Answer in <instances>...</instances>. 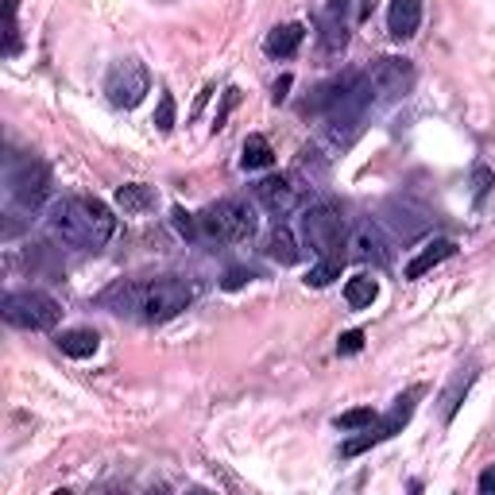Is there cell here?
<instances>
[{
	"label": "cell",
	"mask_w": 495,
	"mask_h": 495,
	"mask_svg": "<svg viewBox=\"0 0 495 495\" xmlns=\"http://www.w3.org/2000/svg\"><path fill=\"white\" fill-rule=\"evenodd\" d=\"M198 225H202L205 237L229 240V244H240V240L256 237V213H252V205L240 202V198H225V202L210 205V210L198 217Z\"/></svg>",
	"instance_id": "277c9868"
},
{
	"label": "cell",
	"mask_w": 495,
	"mask_h": 495,
	"mask_svg": "<svg viewBox=\"0 0 495 495\" xmlns=\"http://www.w3.org/2000/svg\"><path fill=\"white\" fill-rule=\"evenodd\" d=\"M468 383H472V375H457V383L449 387V395H446V418H453V410H457V399H461V391H468Z\"/></svg>",
	"instance_id": "4316f807"
},
{
	"label": "cell",
	"mask_w": 495,
	"mask_h": 495,
	"mask_svg": "<svg viewBox=\"0 0 495 495\" xmlns=\"http://www.w3.org/2000/svg\"><path fill=\"white\" fill-rule=\"evenodd\" d=\"M360 132H364V116H325V128L318 136V151H329V159H333V155L353 148L360 140Z\"/></svg>",
	"instance_id": "7c38bea8"
},
{
	"label": "cell",
	"mask_w": 495,
	"mask_h": 495,
	"mask_svg": "<svg viewBox=\"0 0 495 495\" xmlns=\"http://www.w3.org/2000/svg\"><path fill=\"white\" fill-rule=\"evenodd\" d=\"M256 202L264 205V210H271L275 217L291 213L294 205H298L294 178H291V175H267V178H259V182H256Z\"/></svg>",
	"instance_id": "8fae6325"
},
{
	"label": "cell",
	"mask_w": 495,
	"mask_h": 495,
	"mask_svg": "<svg viewBox=\"0 0 495 495\" xmlns=\"http://www.w3.org/2000/svg\"><path fill=\"white\" fill-rule=\"evenodd\" d=\"M275 163V151H271L267 136H248L244 140V151H240V166L244 171H264V166Z\"/></svg>",
	"instance_id": "ffe728a7"
},
{
	"label": "cell",
	"mask_w": 495,
	"mask_h": 495,
	"mask_svg": "<svg viewBox=\"0 0 495 495\" xmlns=\"http://www.w3.org/2000/svg\"><path fill=\"white\" fill-rule=\"evenodd\" d=\"M345 12H348V0H329V4H325V12H321V43H325V50H345V43H348Z\"/></svg>",
	"instance_id": "4fadbf2b"
},
{
	"label": "cell",
	"mask_w": 495,
	"mask_h": 495,
	"mask_svg": "<svg viewBox=\"0 0 495 495\" xmlns=\"http://www.w3.org/2000/svg\"><path fill=\"white\" fill-rule=\"evenodd\" d=\"M341 267H345V259H318V264L310 267L306 283H310V286H329L337 275H341Z\"/></svg>",
	"instance_id": "603a6c76"
},
{
	"label": "cell",
	"mask_w": 495,
	"mask_h": 495,
	"mask_svg": "<svg viewBox=\"0 0 495 495\" xmlns=\"http://www.w3.org/2000/svg\"><path fill=\"white\" fill-rule=\"evenodd\" d=\"M348 248H353V259H360V264L387 267L391 259H395V256H391V240L383 237V229L375 225V220H364V225H356Z\"/></svg>",
	"instance_id": "30bf717a"
},
{
	"label": "cell",
	"mask_w": 495,
	"mask_h": 495,
	"mask_svg": "<svg viewBox=\"0 0 495 495\" xmlns=\"http://www.w3.org/2000/svg\"><path fill=\"white\" fill-rule=\"evenodd\" d=\"M55 345H58V353L62 356H70V360H86V356H94L97 353V345H101V337L94 329H62L55 337Z\"/></svg>",
	"instance_id": "2e32d148"
},
{
	"label": "cell",
	"mask_w": 495,
	"mask_h": 495,
	"mask_svg": "<svg viewBox=\"0 0 495 495\" xmlns=\"http://www.w3.org/2000/svg\"><path fill=\"white\" fill-rule=\"evenodd\" d=\"M364 348V333L360 329H348V333H341V341H337V353H360Z\"/></svg>",
	"instance_id": "83f0119b"
},
{
	"label": "cell",
	"mask_w": 495,
	"mask_h": 495,
	"mask_svg": "<svg viewBox=\"0 0 495 495\" xmlns=\"http://www.w3.org/2000/svg\"><path fill=\"white\" fill-rule=\"evenodd\" d=\"M383 225L395 232V240L402 244H410V240H418L422 232L429 229V213L422 210V205H414L410 198H391L383 202Z\"/></svg>",
	"instance_id": "9c48e42d"
},
{
	"label": "cell",
	"mask_w": 495,
	"mask_h": 495,
	"mask_svg": "<svg viewBox=\"0 0 495 495\" xmlns=\"http://www.w3.org/2000/svg\"><path fill=\"white\" fill-rule=\"evenodd\" d=\"M112 314L121 318H140V321H166L182 314L194 302V291L182 279H148V283H116L101 294Z\"/></svg>",
	"instance_id": "6da1fadb"
},
{
	"label": "cell",
	"mask_w": 495,
	"mask_h": 495,
	"mask_svg": "<svg viewBox=\"0 0 495 495\" xmlns=\"http://www.w3.org/2000/svg\"><path fill=\"white\" fill-rule=\"evenodd\" d=\"M368 82H372V94L375 101H399L414 89V62L410 58H399V55H387L380 62H372L368 70Z\"/></svg>",
	"instance_id": "ba28073f"
},
{
	"label": "cell",
	"mask_w": 495,
	"mask_h": 495,
	"mask_svg": "<svg viewBox=\"0 0 495 495\" xmlns=\"http://www.w3.org/2000/svg\"><path fill=\"white\" fill-rule=\"evenodd\" d=\"M267 259H275V264H283V267H291V264H298V244H294V232L286 229V225H275L271 229V237H267Z\"/></svg>",
	"instance_id": "ac0fdd59"
},
{
	"label": "cell",
	"mask_w": 495,
	"mask_h": 495,
	"mask_svg": "<svg viewBox=\"0 0 495 495\" xmlns=\"http://www.w3.org/2000/svg\"><path fill=\"white\" fill-rule=\"evenodd\" d=\"M375 294H380V286H375L372 275H356V279L345 283V302L353 310H368L375 302Z\"/></svg>",
	"instance_id": "44dd1931"
},
{
	"label": "cell",
	"mask_w": 495,
	"mask_h": 495,
	"mask_svg": "<svg viewBox=\"0 0 495 495\" xmlns=\"http://www.w3.org/2000/svg\"><path fill=\"white\" fill-rule=\"evenodd\" d=\"M8 194H12V202L23 205V210H39V205L47 202V194H50V171H47V163H39V159H16L8 166Z\"/></svg>",
	"instance_id": "8992f818"
},
{
	"label": "cell",
	"mask_w": 495,
	"mask_h": 495,
	"mask_svg": "<svg viewBox=\"0 0 495 495\" xmlns=\"http://www.w3.org/2000/svg\"><path fill=\"white\" fill-rule=\"evenodd\" d=\"M50 232L70 244V248H105L116 232V217L101 198H86V194H70L50 205Z\"/></svg>",
	"instance_id": "7a4b0ae2"
},
{
	"label": "cell",
	"mask_w": 495,
	"mask_h": 495,
	"mask_svg": "<svg viewBox=\"0 0 495 495\" xmlns=\"http://www.w3.org/2000/svg\"><path fill=\"white\" fill-rule=\"evenodd\" d=\"M4 321L16 325V329H32V333H43V329H55L58 318H62V306L55 302L50 294L43 291H12L4 294Z\"/></svg>",
	"instance_id": "5b68a950"
},
{
	"label": "cell",
	"mask_w": 495,
	"mask_h": 495,
	"mask_svg": "<svg viewBox=\"0 0 495 495\" xmlns=\"http://www.w3.org/2000/svg\"><path fill=\"white\" fill-rule=\"evenodd\" d=\"M491 186H495V175L488 171L484 163H476V166H472V194H476V202H484Z\"/></svg>",
	"instance_id": "484cf974"
},
{
	"label": "cell",
	"mask_w": 495,
	"mask_h": 495,
	"mask_svg": "<svg viewBox=\"0 0 495 495\" xmlns=\"http://www.w3.org/2000/svg\"><path fill=\"white\" fill-rule=\"evenodd\" d=\"M372 8H375V0H360V20H368Z\"/></svg>",
	"instance_id": "d6a6232c"
},
{
	"label": "cell",
	"mask_w": 495,
	"mask_h": 495,
	"mask_svg": "<svg viewBox=\"0 0 495 495\" xmlns=\"http://www.w3.org/2000/svg\"><path fill=\"white\" fill-rule=\"evenodd\" d=\"M480 491H484V495H495V464L488 468L484 476H480Z\"/></svg>",
	"instance_id": "1f68e13d"
},
{
	"label": "cell",
	"mask_w": 495,
	"mask_h": 495,
	"mask_svg": "<svg viewBox=\"0 0 495 495\" xmlns=\"http://www.w3.org/2000/svg\"><path fill=\"white\" fill-rule=\"evenodd\" d=\"M291 82H294L291 74H283L279 82H275V94H271V101H275V105H283V101H286V89H291Z\"/></svg>",
	"instance_id": "4dcf8cb0"
},
{
	"label": "cell",
	"mask_w": 495,
	"mask_h": 495,
	"mask_svg": "<svg viewBox=\"0 0 495 495\" xmlns=\"http://www.w3.org/2000/svg\"><path fill=\"white\" fill-rule=\"evenodd\" d=\"M175 229L182 232V237H190V240L198 237V225H194V217L186 210H175Z\"/></svg>",
	"instance_id": "f1b7e54d"
},
{
	"label": "cell",
	"mask_w": 495,
	"mask_h": 495,
	"mask_svg": "<svg viewBox=\"0 0 495 495\" xmlns=\"http://www.w3.org/2000/svg\"><path fill=\"white\" fill-rule=\"evenodd\" d=\"M422 23V0H391L387 8V32L395 39H410Z\"/></svg>",
	"instance_id": "5bb4252c"
},
{
	"label": "cell",
	"mask_w": 495,
	"mask_h": 495,
	"mask_svg": "<svg viewBox=\"0 0 495 495\" xmlns=\"http://www.w3.org/2000/svg\"><path fill=\"white\" fill-rule=\"evenodd\" d=\"M16 4L20 0H4V55L12 58L20 50V28H16Z\"/></svg>",
	"instance_id": "cb8c5ba5"
},
{
	"label": "cell",
	"mask_w": 495,
	"mask_h": 495,
	"mask_svg": "<svg viewBox=\"0 0 495 495\" xmlns=\"http://www.w3.org/2000/svg\"><path fill=\"white\" fill-rule=\"evenodd\" d=\"M453 256H457V244H453V240H446V237L429 240V244L422 248V252L407 264V279H422L426 271H434L437 264H446V259H453Z\"/></svg>",
	"instance_id": "9a60e30c"
},
{
	"label": "cell",
	"mask_w": 495,
	"mask_h": 495,
	"mask_svg": "<svg viewBox=\"0 0 495 495\" xmlns=\"http://www.w3.org/2000/svg\"><path fill=\"white\" fill-rule=\"evenodd\" d=\"M302 237L318 259H345V217L337 205H310L302 217Z\"/></svg>",
	"instance_id": "3957f363"
},
{
	"label": "cell",
	"mask_w": 495,
	"mask_h": 495,
	"mask_svg": "<svg viewBox=\"0 0 495 495\" xmlns=\"http://www.w3.org/2000/svg\"><path fill=\"white\" fill-rule=\"evenodd\" d=\"M148 86H151V77L143 70V62H136V58L112 62V70L105 77V94L116 109H136L143 94H148Z\"/></svg>",
	"instance_id": "52a82bcc"
},
{
	"label": "cell",
	"mask_w": 495,
	"mask_h": 495,
	"mask_svg": "<svg viewBox=\"0 0 495 495\" xmlns=\"http://www.w3.org/2000/svg\"><path fill=\"white\" fill-rule=\"evenodd\" d=\"M155 202H159V194L151 186H140V182L116 190V205H121L124 213H148V210H155Z\"/></svg>",
	"instance_id": "d6986e66"
},
{
	"label": "cell",
	"mask_w": 495,
	"mask_h": 495,
	"mask_svg": "<svg viewBox=\"0 0 495 495\" xmlns=\"http://www.w3.org/2000/svg\"><path fill=\"white\" fill-rule=\"evenodd\" d=\"M248 279H252V275H248V271H229L225 283H220V286H225V291H237V286H244Z\"/></svg>",
	"instance_id": "f546056e"
},
{
	"label": "cell",
	"mask_w": 495,
	"mask_h": 495,
	"mask_svg": "<svg viewBox=\"0 0 495 495\" xmlns=\"http://www.w3.org/2000/svg\"><path fill=\"white\" fill-rule=\"evenodd\" d=\"M302 39H306V28L302 23H283V28H275L267 35V55H275V58H291L298 47H302Z\"/></svg>",
	"instance_id": "e0dca14e"
},
{
	"label": "cell",
	"mask_w": 495,
	"mask_h": 495,
	"mask_svg": "<svg viewBox=\"0 0 495 495\" xmlns=\"http://www.w3.org/2000/svg\"><path fill=\"white\" fill-rule=\"evenodd\" d=\"M375 422H380V414H375L372 407H353V410H345V414H337L333 418L337 429H368Z\"/></svg>",
	"instance_id": "7402d4cb"
},
{
	"label": "cell",
	"mask_w": 495,
	"mask_h": 495,
	"mask_svg": "<svg viewBox=\"0 0 495 495\" xmlns=\"http://www.w3.org/2000/svg\"><path fill=\"white\" fill-rule=\"evenodd\" d=\"M159 132H171L175 128V97L171 94H163L159 97V109H155V121H151Z\"/></svg>",
	"instance_id": "d4e9b609"
}]
</instances>
